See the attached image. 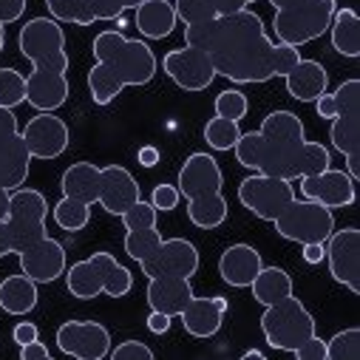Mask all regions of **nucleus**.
<instances>
[{"mask_svg": "<svg viewBox=\"0 0 360 360\" xmlns=\"http://www.w3.org/2000/svg\"><path fill=\"white\" fill-rule=\"evenodd\" d=\"M142 0H88L94 20H120L122 12L136 9Z\"/></svg>", "mask_w": 360, "mask_h": 360, "instance_id": "40", "label": "nucleus"}, {"mask_svg": "<svg viewBox=\"0 0 360 360\" xmlns=\"http://www.w3.org/2000/svg\"><path fill=\"white\" fill-rule=\"evenodd\" d=\"M162 71L182 88V91H207L216 79V68L213 60L196 49V46H182V49H173L162 57Z\"/></svg>", "mask_w": 360, "mask_h": 360, "instance_id": "15", "label": "nucleus"}, {"mask_svg": "<svg viewBox=\"0 0 360 360\" xmlns=\"http://www.w3.org/2000/svg\"><path fill=\"white\" fill-rule=\"evenodd\" d=\"M162 244V233L156 227H145V230H128L125 233V252L134 258V261H142L148 258L156 247Z\"/></svg>", "mask_w": 360, "mask_h": 360, "instance_id": "37", "label": "nucleus"}, {"mask_svg": "<svg viewBox=\"0 0 360 360\" xmlns=\"http://www.w3.org/2000/svg\"><path fill=\"white\" fill-rule=\"evenodd\" d=\"M252 357H258V360H261V357H264V352H258V349H247V352H244V360H252Z\"/></svg>", "mask_w": 360, "mask_h": 360, "instance_id": "54", "label": "nucleus"}, {"mask_svg": "<svg viewBox=\"0 0 360 360\" xmlns=\"http://www.w3.org/2000/svg\"><path fill=\"white\" fill-rule=\"evenodd\" d=\"M298 193L309 202H318L329 210H338V207H349L354 205L357 199V182L346 173V170H338V167H326V170H318V173H309V176H301L298 179Z\"/></svg>", "mask_w": 360, "mask_h": 360, "instance_id": "16", "label": "nucleus"}, {"mask_svg": "<svg viewBox=\"0 0 360 360\" xmlns=\"http://www.w3.org/2000/svg\"><path fill=\"white\" fill-rule=\"evenodd\" d=\"M255 4V0H213V6L219 15H236V12H244Z\"/></svg>", "mask_w": 360, "mask_h": 360, "instance_id": "48", "label": "nucleus"}, {"mask_svg": "<svg viewBox=\"0 0 360 360\" xmlns=\"http://www.w3.org/2000/svg\"><path fill=\"white\" fill-rule=\"evenodd\" d=\"M100 182H103V167L91 162H74L71 167H65L60 188H63V196L94 207L100 199Z\"/></svg>", "mask_w": 360, "mask_h": 360, "instance_id": "25", "label": "nucleus"}, {"mask_svg": "<svg viewBox=\"0 0 360 360\" xmlns=\"http://www.w3.org/2000/svg\"><path fill=\"white\" fill-rule=\"evenodd\" d=\"M4 49H6V26L0 23V51H4Z\"/></svg>", "mask_w": 360, "mask_h": 360, "instance_id": "55", "label": "nucleus"}, {"mask_svg": "<svg viewBox=\"0 0 360 360\" xmlns=\"http://www.w3.org/2000/svg\"><path fill=\"white\" fill-rule=\"evenodd\" d=\"M57 346L77 360H103L111 352V332L97 321H65L57 329Z\"/></svg>", "mask_w": 360, "mask_h": 360, "instance_id": "18", "label": "nucleus"}, {"mask_svg": "<svg viewBox=\"0 0 360 360\" xmlns=\"http://www.w3.org/2000/svg\"><path fill=\"white\" fill-rule=\"evenodd\" d=\"M185 43L202 49L216 68V77H224L236 85H252L273 79V49L266 37L264 20L244 9L236 15H219L199 26H185Z\"/></svg>", "mask_w": 360, "mask_h": 360, "instance_id": "1", "label": "nucleus"}, {"mask_svg": "<svg viewBox=\"0 0 360 360\" xmlns=\"http://www.w3.org/2000/svg\"><path fill=\"white\" fill-rule=\"evenodd\" d=\"M250 290H252V298L261 307L278 304L287 295H292V276L281 266H261V273L252 278Z\"/></svg>", "mask_w": 360, "mask_h": 360, "instance_id": "30", "label": "nucleus"}, {"mask_svg": "<svg viewBox=\"0 0 360 360\" xmlns=\"http://www.w3.org/2000/svg\"><path fill=\"white\" fill-rule=\"evenodd\" d=\"M26 6H29V0H0V23L4 26L18 23L26 15Z\"/></svg>", "mask_w": 360, "mask_h": 360, "instance_id": "45", "label": "nucleus"}, {"mask_svg": "<svg viewBox=\"0 0 360 360\" xmlns=\"http://www.w3.org/2000/svg\"><path fill=\"white\" fill-rule=\"evenodd\" d=\"M20 360H51V354H49V346L37 338V340L20 346Z\"/></svg>", "mask_w": 360, "mask_h": 360, "instance_id": "47", "label": "nucleus"}, {"mask_svg": "<svg viewBox=\"0 0 360 360\" xmlns=\"http://www.w3.org/2000/svg\"><path fill=\"white\" fill-rule=\"evenodd\" d=\"M329 34H332V49L340 57L354 60L360 54V18L354 9H349V6L335 9L332 23H329Z\"/></svg>", "mask_w": 360, "mask_h": 360, "instance_id": "29", "label": "nucleus"}, {"mask_svg": "<svg viewBox=\"0 0 360 360\" xmlns=\"http://www.w3.org/2000/svg\"><path fill=\"white\" fill-rule=\"evenodd\" d=\"M176 188L188 199V219L193 227L216 230L227 221L230 207H227V199L221 193L224 173L210 153H205V150L191 153L185 159L182 170H179Z\"/></svg>", "mask_w": 360, "mask_h": 360, "instance_id": "5", "label": "nucleus"}, {"mask_svg": "<svg viewBox=\"0 0 360 360\" xmlns=\"http://www.w3.org/2000/svg\"><path fill=\"white\" fill-rule=\"evenodd\" d=\"M9 207H12V191L0 188V221H4L9 216Z\"/></svg>", "mask_w": 360, "mask_h": 360, "instance_id": "52", "label": "nucleus"}, {"mask_svg": "<svg viewBox=\"0 0 360 360\" xmlns=\"http://www.w3.org/2000/svg\"><path fill=\"white\" fill-rule=\"evenodd\" d=\"M295 199V188L287 179L252 173L238 185V202L261 221H273L290 202Z\"/></svg>", "mask_w": 360, "mask_h": 360, "instance_id": "13", "label": "nucleus"}, {"mask_svg": "<svg viewBox=\"0 0 360 360\" xmlns=\"http://www.w3.org/2000/svg\"><path fill=\"white\" fill-rule=\"evenodd\" d=\"M199 250L188 238H162V244L139 261L148 278H193L199 273Z\"/></svg>", "mask_w": 360, "mask_h": 360, "instance_id": "14", "label": "nucleus"}, {"mask_svg": "<svg viewBox=\"0 0 360 360\" xmlns=\"http://www.w3.org/2000/svg\"><path fill=\"white\" fill-rule=\"evenodd\" d=\"M94 65L88 71V91L97 105L114 103L122 88L148 85L156 77L159 60L145 40H131L122 32L105 29L94 37Z\"/></svg>", "mask_w": 360, "mask_h": 360, "instance_id": "4", "label": "nucleus"}, {"mask_svg": "<svg viewBox=\"0 0 360 360\" xmlns=\"http://www.w3.org/2000/svg\"><path fill=\"white\" fill-rule=\"evenodd\" d=\"M250 111V103H247V94L238 91V88H227L216 97V117H224V120H233V122H241Z\"/></svg>", "mask_w": 360, "mask_h": 360, "instance_id": "38", "label": "nucleus"}, {"mask_svg": "<svg viewBox=\"0 0 360 360\" xmlns=\"http://www.w3.org/2000/svg\"><path fill=\"white\" fill-rule=\"evenodd\" d=\"M287 91L298 103H315L329 88V74L318 60H298V65L284 77Z\"/></svg>", "mask_w": 360, "mask_h": 360, "instance_id": "23", "label": "nucleus"}, {"mask_svg": "<svg viewBox=\"0 0 360 360\" xmlns=\"http://www.w3.org/2000/svg\"><path fill=\"white\" fill-rule=\"evenodd\" d=\"M301 60V51L295 46H287V43H276L273 49V74L276 77H287Z\"/></svg>", "mask_w": 360, "mask_h": 360, "instance_id": "41", "label": "nucleus"}, {"mask_svg": "<svg viewBox=\"0 0 360 360\" xmlns=\"http://www.w3.org/2000/svg\"><path fill=\"white\" fill-rule=\"evenodd\" d=\"M65 287L77 301H94L97 295L125 298L134 290V276L111 252L100 250L71 266H65Z\"/></svg>", "mask_w": 360, "mask_h": 360, "instance_id": "6", "label": "nucleus"}, {"mask_svg": "<svg viewBox=\"0 0 360 360\" xmlns=\"http://www.w3.org/2000/svg\"><path fill=\"white\" fill-rule=\"evenodd\" d=\"M193 287H191V278H150L148 284V307L156 309V312H165V315H179L193 298Z\"/></svg>", "mask_w": 360, "mask_h": 360, "instance_id": "24", "label": "nucleus"}, {"mask_svg": "<svg viewBox=\"0 0 360 360\" xmlns=\"http://www.w3.org/2000/svg\"><path fill=\"white\" fill-rule=\"evenodd\" d=\"M179 202H182V193H179L176 185H165V182H162V185H156L153 193H150V205H153L156 210H162V213L176 210Z\"/></svg>", "mask_w": 360, "mask_h": 360, "instance_id": "43", "label": "nucleus"}, {"mask_svg": "<svg viewBox=\"0 0 360 360\" xmlns=\"http://www.w3.org/2000/svg\"><path fill=\"white\" fill-rule=\"evenodd\" d=\"M51 216H54V224H57L60 230H65V233H79V230H85L88 224H91V205H82V202H77V199L63 196V199L54 205Z\"/></svg>", "mask_w": 360, "mask_h": 360, "instance_id": "31", "label": "nucleus"}, {"mask_svg": "<svg viewBox=\"0 0 360 360\" xmlns=\"http://www.w3.org/2000/svg\"><path fill=\"white\" fill-rule=\"evenodd\" d=\"M114 360H153V349L142 340H122L120 346H111L108 352Z\"/></svg>", "mask_w": 360, "mask_h": 360, "instance_id": "42", "label": "nucleus"}, {"mask_svg": "<svg viewBox=\"0 0 360 360\" xmlns=\"http://www.w3.org/2000/svg\"><path fill=\"white\" fill-rule=\"evenodd\" d=\"M233 153L241 167L264 176H278L287 182L326 170L332 165L329 148L321 142H309L304 136L301 117L292 111H269L261 120L258 131H247L238 136Z\"/></svg>", "mask_w": 360, "mask_h": 360, "instance_id": "2", "label": "nucleus"}, {"mask_svg": "<svg viewBox=\"0 0 360 360\" xmlns=\"http://www.w3.org/2000/svg\"><path fill=\"white\" fill-rule=\"evenodd\" d=\"M26 103V77L18 68H0V108H18Z\"/></svg>", "mask_w": 360, "mask_h": 360, "instance_id": "34", "label": "nucleus"}, {"mask_svg": "<svg viewBox=\"0 0 360 360\" xmlns=\"http://www.w3.org/2000/svg\"><path fill=\"white\" fill-rule=\"evenodd\" d=\"M40 295H37V284L18 273L0 281V309L9 312V315H29L37 307Z\"/></svg>", "mask_w": 360, "mask_h": 360, "instance_id": "28", "label": "nucleus"}, {"mask_svg": "<svg viewBox=\"0 0 360 360\" xmlns=\"http://www.w3.org/2000/svg\"><path fill=\"white\" fill-rule=\"evenodd\" d=\"M332 128L329 139L346 159V173L360 176V79H346L332 91Z\"/></svg>", "mask_w": 360, "mask_h": 360, "instance_id": "9", "label": "nucleus"}, {"mask_svg": "<svg viewBox=\"0 0 360 360\" xmlns=\"http://www.w3.org/2000/svg\"><path fill=\"white\" fill-rule=\"evenodd\" d=\"M122 224H125V230H145V227H156V219H159V210L150 205V202H145V199H139L136 205H131L122 216Z\"/></svg>", "mask_w": 360, "mask_h": 360, "instance_id": "39", "label": "nucleus"}, {"mask_svg": "<svg viewBox=\"0 0 360 360\" xmlns=\"http://www.w3.org/2000/svg\"><path fill=\"white\" fill-rule=\"evenodd\" d=\"M323 4H332V6H338V0H323Z\"/></svg>", "mask_w": 360, "mask_h": 360, "instance_id": "56", "label": "nucleus"}, {"mask_svg": "<svg viewBox=\"0 0 360 360\" xmlns=\"http://www.w3.org/2000/svg\"><path fill=\"white\" fill-rule=\"evenodd\" d=\"M148 329H150L153 335H165V332L170 329V315L150 309V315H148Z\"/></svg>", "mask_w": 360, "mask_h": 360, "instance_id": "49", "label": "nucleus"}, {"mask_svg": "<svg viewBox=\"0 0 360 360\" xmlns=\"http://www.w3.org/2000/svg\"><path fill=\"white\" fill-rule=\"evenodd\" d=\"M136 159H139V165H142V167H156V165H159V159H162V153H159V148L145 145V148H139Z\"/></svg>", "mask_w": 360, "mask_h": 360, "instance_id": "51", "label": "nucleus"}, {"mask_svg": "<svg viewBox=\"0 0 360 360\" xmlns=\"http://www.w3.org/2000/svg\"><path fill=\"white\" fill-rule=\"evenodd\" d=\"M49 15L57 23H74V26H91L97 23L91 15V6L88 0H46Z\"/></svg>", "mask_w": 360, "mask_h": 360, "instance_id": "32", "label": "nucleus"}, {"mask_svg": "<svg viewBox=\"0 0 360 360\" xmlns=\"http://www.w3.org/2000/svg\"><path fill=\"white\" fill-rule=\"evenodd\" d=\"M49 219V202L34 188H18L12 191V207L9 216L0 221V258L18 255L34 241H40L46 233Z\"/></svg>", "mask_w": 360, "mask_h": 360, "instance_id": "7", "label": "nucleus"}, {"mask_svg": "<svg viewBox=\"0 0 360 360\" xmlns=\"http://www.w3.org/2000/svg\"><path fill=\"white\" fill-rule=\"evenodd\" d=\"M173 9H176V18L185 26H199V23L219 18L213 0H173Z\"/></svg>", "mask_w": 360, "mask_h": 360, "instance_id": "35", "label": "nucleus"}, {"mask_svg": "<svg viewBox=\"0 0 360 360\" xmlns=\"http://www.w3.org/2000/svg\"><path fill=\"white\" fill-rule=\"evenodd\" d=\"M269 6L276 9L273 29L278 43H287L295 49L323 37L338 9L332 4H323V0H269Z\"/></svg>", "mask_w": 360, "mask_h": 360, "instance_id": "8", "label": "nucleus"}, {"mask_svg": "<svg viewBox=\"0 0 360 360\" xmlns=\"http://www.w3.org/2000/svg\"><path fill=\"white\" fill-rule=\"evenodd\" d=\"M18 261H20V273L29 276L34 284H54L68 266L65 247L51 236H43L40 241L18 252Z\"/></svg>", "mask_w": 360, "mask_h": 360, "instance_id": "20", "label": "nucleus"}, {"mask_svg": "<svg viewBox=\"0 0 360 360\" xmlns=\"http://www.w3.org/2000/svg\"><path fill=\"white\" fill-rule=\"evenodd\" d=\"M32 170V153L23 142L18 117L12 108H0V188L18 191Z\"/></svg>", "mask_w": 360, "mask_h": 360, "instance_id": "12", "label": "nucleus"}, {"mask_svg": "<svg viewBox=\"0 0 360 360\" xmlns=\"http://www.w3.org/2000/svg\"><path fill=\"white\" fill-rule=\"evenodd\" d=\"M12 338H15L18 346H26V343H32V340L40 338V329H37V323H32V321H20V323L12 329Z\"/></svg>", "mask_w": 360, "mask_h": 360, "instance_id": "46", "label": "nucleus"}, {"mask_svg": "<svg viewBox=\"0 0 360 360\" xmlns=\"http://www.w3.org/2000/svg\"><path fill=\"white\" fill-rule=\"evenodd\" d=\"M298 360H326V340H321L318 335H312L307 343H301L292 352Z\"/></svg>", "mask_w": 360, "mask_h": 360, "instance_id": "44", "label": "nucleus"}, {"mask_svg": "<svg viewBox=\"0 0 360 360\" xmlns=\"http://www.w3.org/2000/svg\"><path fill=\"white\" fill-rule=\"evenodd\" d=\"M136 18V29L145 40H162V37H170L179 18H176V9H173V0H142V4L134 9Z\"/></svg>", "mask_w": 360, "mask_h": 360, "instance_id": "26", "label": "nucleus"}, {"mask_svg": "<svg viewBox=\"0 0 360 360\" xmlns=\"http://www.w3.org/2000/svg\"><path fill=\"white\" fill-rule=\"evenodd\" d=\"M179 318H182V326L191 338H213L219 335L221 323H224V312L213 304V298H202V295H193L191 304L179 312Z\"/></svg>", "mask_w": 360, "mask_h": 360, "instance_id": "27", "label": "nucleus"}, {"mask_svg": "<svg viewBox=\"0 0 360 360\" xmlns=\"http://www.w3.org/2000/svg\"><path fill=\"white\" fill-rule=\"evenodd\" d=\"M213 304H216V307H219V309H221V312L227 315V309H230V301H227V298H221V295H216V298H213Z\"/></svg>", "mask_w": 360, "mask_h": 360, "instance_id": "53", "label": "nucleus"}, {"mask_svg": "<svg viewBox=\"0 0 360 360\" xmlns=\"http://www.w3.org/2000/svg\"><path fill=\"white\" fill-rule=\"evenodd\" d=\"M329 273L338 284H343L349 292H360V230L343 227L332 230L326 238V258Z\"/></svg>", "mask_w": 360, "mask_h": 360, "instance_id": "17", "label": "nucleus"}, {"mask_svg": "<svg viewBox=\"0 0 360 360\" xmlns=\"http://www.w3.org/2000/svg\"><path fill=\"white\" fill-rule=\"evenodd\" d=\"M20 54L32 63L26 77V103L34 111H57L68 100L65 32L54 18H32L18 34Z\"/></svg>", "mask_w": 360, "mask_h": 360, "instance_id": "3", "label": "nucleus"}, {"mask_svg": "<svg viewBox=\"0 0 360 360\" xmlns=\"http://www.w3.org/2000/svg\"><path fill=\"white\" fill-rule=\"evenodd\" d=\"M20 134H23V142H26L32 159H46V162L63 156L68 150V142H71L65 120H60L54 111L34 114Z\"/></svg>", "mask_w": 360, "mask_h": 360, "instance_id": "19", "label": "nucleus"}, {"mask_svg": "<svg viewBox=\"0 0 360 360\" xmlns=\"http://www.w3.org/2000/svg\"><path fill=\"white\" fill-rule=\"evenodd\" d=\"M261 332H264V340L276 352H295L301 343H307L312 335H318V326H315L312 312L292 292L278 304L264 307Z\"/></svg>", "mask_w": 360, "mask_h": 360, "instance_id": "10", "label": "nucleus"}, {"mask_svg": "<svg viewBox=\"0 0 360 360\" xmlns=\"http://www.w3.org/2000/svg\"><path fill=\"white\" fill-rule=\"evenodd\" d=\"M360 357V329L349 326L326 343V360H357Z\"/></svg>", "mask_w": 360, "mask_h": 360, "instance_id": "36", "label": "nucleus"}, {"mask_svg": "<svg viewBox=\"0 0 360 360\" xmlns=\"http://www.w3.org/2000/svg\"><path fill=\"white\" fill-rule=\"evenodd\" d=\"M241 134H244V131L238 128V122L224 120V117H213V120H207V125H205V142H207L213 150H233Z\"/></svg>", "mask_w": 360, "mask_h": 360, "instance_id": "33", "label": "nucleus"}, {"mask_svg": "<svg viewBox=\"0 0 360 360\" xmlns=\"http://www.w3.org/2000/svg\"><path fill=\"white\" fill-rule=\"evenodd\" d=\"M301 255L307 264H321L326 258V244H301Z\"/></svg>", "mask_w": 360, "mask_h": 360, "instance_id": "50", "label": "nucleus"}, {"mask_svg": "<svg viewBox=\"0 0 360 360\" xmlns=\"http://www.w3.org/2000/svg\"><path fill=\"white\" fill-rule=\"evenodd\" d=\"M276 233L295 244H326V238L335 230V213L318 202L298 196L273 219Z\"/></svg>", "mask_w": 360, "mask_h": 360, "instance_id": "11", "label": "nucleus"}, {"mask_svg": "<svg viewBox=\"0 0 360 360\" xmlns=\"http://www.w3.org/2000/svg\"><path fill=\"white\" fill-rule=\"evenodd\" d=\"M261 266H264L261 252L252 244H233L219 258V276L224 284L236 290H247L252 278L261 273Z\"/></svg>", "mask_w": 360, "mask_h": 360, "instance_id": "22", "label": "nucleus"}, {"mask_svg": "<svg viewBox=\"0 0 360 360\" xmlns=\"http://www.w3.org/2000/svg\"><path fill=\"white\" fill-rule=\"evenodd\" d=\"M139 199H142L139 182L134 179V173L128 167H122V165H105L103 167V182H100V199H97V205L105 213L122 216Z\"/></svg>", "mask_w": 360, "mask_h": 360, "instance_id": "21", "label": "nucleus"}]
</instances>
